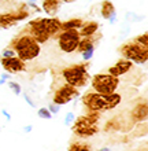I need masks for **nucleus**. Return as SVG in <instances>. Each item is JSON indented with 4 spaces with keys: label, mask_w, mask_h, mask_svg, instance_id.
Returning a JSON list of instances; mask_svg holds the SVG:
<instances>
[{
    "label": "nucleus",
    "mask_w": 148,
    "mask_h": 151,
    "mask_svg": "<svg viewBox=\"0 0 148 151\" xmlns=\"http://www.w3.org/2000/svg\"><path fill=\"white\" fill-rule=\"evenodd\" d=\"M88 66V63H77L71 65L69 68H64L62 70V76H63L64 81L73 87L78 88V89L85 87L89 80Z\"/></svg>",
    "instance_id": "1"
},
{
    "label": "nucleus",
    "mask_w": 148,
    "mask_h": 151,
    "mask_svg": "<svg viewBox=\"0 0 148 151\" xmlns=\"http://www.w3.org/2000/svg\"><path fill=\"white\" fill-rule=\"evenodd\" d=\"M118 85H119V77H114L108 73H99L92 77V88L97 93L107 95L115 92Z\"/></svg>",
    "instance_id": "2"
},
{
    "label": "nucleus",
    "mask_w": 148,
    "mask_h": 151,
    "mask_svg": "<svg viewBox=\"0 0 148 151\" xmlns=\"http://www.w3.org/2000/svg\"><path fill=\"white\" fill-rule=\"evenodd\" d=\"M119 54L124 58L137 65H144L148 59V48L141 47L134 41H129V43L124 44L119 48Z\"/></svg>",
    "instance_id": "3"
},
{
    "label": "nucleus",
    "mask_w": 148,
    "mask_h": 151,
    "mask_svg": "<svg viewBox=\"0 0 148 151\" xmlns=\"http://www.w3.org/2000/svg\"><path fill=\"white\" fill-rule=\"evenodd\" d=\"M73 132L78 137H91L99 132V127H97V122L91 119L88 115H81V117L74 119Z\"/></svg>",
    "instance_id": "4"
},
{
    "label": "nucleus",
    "mask_w": 148,
    "mask_h": 151,
    "mask_svg": "<svg viewBox=\"0 0 148 151\" xmlns=\"http://www.w3.org/2000/svg\"><path fill=\"white\" fill-rule=\"evenodd\" d=\"M56 39H58L60 50L70 54L76 51L77 44L80 41V33H78V29H66V30H60Z\"/></svg>",
    "instance_id": "5"
},
{
    "label": "nucleus",
    "mask_w": 148,
    "mask_h": 151,
    "mask_svg": "<svg viewBox=\"0 0 148 151\" xmlns=\"http://www.w3.org/2000/svg\"><path fill=\"white\" fill-rule=\"evenodd\" d=\"M80 96V92H78V88L73 87L70 84L64 83L62 87H59L54 93V98H52V102L59 106H63V104H67L69 102H71L73 99H77Z\"/></svg>",
    "instance_id": "6"
},
{
    "label": "nucleus",
    "mask_w": 148,
    "mask_h": 151,
    "mask_svg": "<svg viewBox=\"0 0 148 151\" xmlns=\"http://www.w3.org/2000/svg\"><path fill=\"white\" fill-rule=\"evenodd\" d=\"M22 33H28L29 36H32L33 39H34V41L39 43L40 45L41 44H44V43H47V41L51 39V36L47 33V30L41 26L39 18L30 21V22L26 25V28L22 30Z\"/></svg>",
    "instance_id": "7"
},
{
    "label": "nucleus",
    "mask_w": 148,
    "mask_h": 151,
    "mask_svg": "<svg viewBox=\"0 0 148 151\" xmlns=\"http://www.w3.org/2000/svg\"><path fill=\"white\" fill-rule=\"evenodd\" d=\"M82 104H84L88 111L102 113L106 111V100L103 93L97 92H87L82 96Z\"/></svg>",
    "instance_id": "8"
},
{
    "label": "nucleus",
    "mask_w": 148,
    "mask_h": 151,
    "mask_svg": "<svg viewBox=\"0 0 148 151\" xmlns=\"http://www.w3.org/2000/svg\"><path fill=\"white\" fill-rule=\"evenodd\" d=\"M0 65L10 74H16V73H21V72H26V63L16 55L8 56V58L0 56Z\"/></svg>",
    "instance_id": "9"
},
{
    "label": "nucleus",
    "mask_w": 148,
    "mask_h": 151,
    "mask_svg": "<svg viewBox=\"0 0 148 151\" xmlns=\"http://www.w3.org/2000/svg\"><path fill=\"white\" fill-rule=\"evenodd\" d=\"M40 52H41L40 44L33 41V43L28 44L26 47L21 48L19 51H16V56H19L24 62H29V60L36 59L37 56L40 55Z\"/></svg>",
    "instance_id": "10"
},
{
    "label": "nucleus",
    "mask_w": 148,
    "mask_h": 151,
    "mask_svg": "<svg viewBox=\"0 0 148 151\" xmlns=\"http://www.w3.org/2000/svg\"><path fill=\"white\" fill-rule=\"evenodd\" d=\"M39 19H40L41 26L47 30V33H48L49 36L56 39V36L62 30V22L58 18H55V17H51V18H39Z\"/></svg>",
    "instance_id": "11"
},
{
    "label": "nucleus",
    "mask_w": 148,
    "mask_h": 151,
    "mask_svg": "<svg viewBox=\"0 0 148 151\" xmlns=\"http://www.w3.org/2000/svg\"><path fill=\"white\" fill-rule=\"evenodd\" d=\"M132 69H133V62H130L126 58H122L115 65H112V66L108 68V74L114 76V77H121V76L129 73Z\"/></svg>",
    "instance_id": "12"
},
{
    "label": "nucleus",
    "mask_w": 148,
    "mask_h": 151,
    "mask_svg": "<svg viewBox=\"0 0 148 151\" xmlns=\"http://www.w3.org/2000/svg\"><path fill=\"white\" fill-rule=\"evenodd\" d=\"M99 22L96 21H88V22H84L82 26L78 29V33H80V37H88V36H95L99 30Z\"/></svg>",
    "instance_id": "13"
},
{
    "label": "nucleus",
    "mask_w": 148,
    "mask_h": 151,
    "mask_svg": "<svg viewBox=\"0 0 148 151\" xmlns=\"http://www.w3.org/2000/svg\"><path fill=\"white\" fill-rule=\"evenodd\" d=\"M132 119L134 122H141V121H145L148 115V106L147 103H139L134 106V109L132 110Z\"/></svg>",
    "instance_id": "14"
},
{
    "label": "nucleus",
    "mask_w": 148,
    "mask_h": 151,
    "mask_svg": "<svg viewBox=\"0 0 148 151\" xmlns=\"http://www.w3.org/2000/svg\"><path fill=\"white\" fill-rule=\"evenodd\" d=\"M60 8V0H43V7L41 10L48 14V15H55Z\"/></svg>",
    "instance_id": "15"
},
{
    "label": "nucleus",
    "mask_w": 148,
    "mask_h": 151,
    "mask_svg": "<svg viewBox=\"0 0 148 151\" xmlns=\"http://www.w3.org/2000/svg\"><path fill=\"white\" fill-rule=\"evenodd\" d=\"M104 100H106V111H108V110L115 109L117 106L121 103L122 96H121L119 93H117V92H111V93L104 95Z\"/></svg>",
    "instance_id": "16"
},
{
    "label": "nucleus",
    "mask_w": 148,
    "mask_h": 151,
    "mask_svg": "<svg viewBox=\"0 0 148 151\" xmlns=\"http://www.w3.org/2000/svg\"><path fill=\"white\" fill-rule=\"evenodd\" d=\"M18 21L15 18V12H4V14H0V26L4 29H8L14 26Z\"/></svg>",
    "instance_id": "17"
},
{
    "label": "nucleus",
    "mask_w": 148,
    "mask_h": 151,
    "mask_svg": "<svg viewBox=\"0 0 148 151\" xmlns=\"http://www.w3.org/2000/svg\"><path fill=\"white\" fill-rule=\"evenodd\" d=\"M100 14H102V17H103L104 19H108L111 15H114V14H117L115 11V6L112 4V1H110V0H104V1H102V7H100Z\"/></svg>",
    "instance_id": "18"
},
{
    "label": "nucleus",
    "mask_w": 148,
    "mask_h": 151,
    "mask_svg": "<svg viewBox=\"0 0 148 151\" xmlns=\"http://www.w3.org/2000/svg\"><path fill=\"white\" fill-rule=\"evenodd\" d=\"M91 47H95V37L93 36H88V37H80V41L77 44L76 51H78L81 54L82 51L88 50Z\"/></svg>",
    "instance_id": "19"
},
{
    "label": "nucleus",
    "mask_w": 148,
    "mask_h": 151,
    "mask_svg": "<svg viewBox=\"0 0 148 151\" xmlns=\"http://www.w3.org/2000/svg\"><path fill=\"white\" fill-rule=\"evenodd\" d=\"M84 24V21L81 18H73V19H69L66 22H62V30H66V29H80Z\"/></svg>",
    "instance_id": "20"
},
{
    "label": "nucleus",
    "mask_w": 148,
    "mask_h": 151,
    "mask_svg": "<svg viewBox=\"0 0 148 151\" xmlns=\"http://www.w3.org/2000/svg\"><path fill=\"white\" fill-rule=\"evenodd\" d=\"M70 151H89L91 150V146L87 143H82V142H73L69 147Z\"/></svg>",
    "instance_id": "21"
},
{
    "label": "nucleus",
    "mask_w": 148,
    "mask_h": 151,
    "mask_svg": "<svg viewBox=\"0 0 148 151\" xmlns=\"http://www.w3.org/2000/svg\"><path fill=\"white\" fill-rule=\"evenodd\" d=\"M132 41H134V43L139 44V45H141V47L148 48V35L147 33H143V35H140V36L134 37Z\"/></svg>",
    "instance_id": "22"
},
{
    "label": "nucleus",
    "mask_w": 148,
    "mask_h": 151,
    "mask_svg": "<svg viewBox=\"0 0 148 151\" xmlns=\"http://www.w3.org/2000/svg\"><path fill=\"white\" fill-rule=\"evenodd\" d=\"M7 87L11 89L14 95L18 96L22 93V87H21L18 83H15V81H7Z\"/></svg>",
    "instance_id": "23"
},
{
    "label": "nucleus",
    "mask_w": 148,
    "mask_h": 151,
    "mask_svg": "<svg viewBox=\"0 0 148 151\" xmlns=\"http://www.w3.org/2000/svg\"><path fill=\"white\" fill-rule=\"evenodd\" d=\"M93 54H95V47H91V48H88V50H85V51L81 52V55H82V59H84V62H89V60L92 59Z\"/></svg>",
    "instance_id": "24"
},
{
    "label": "nucleus",
    "mask_w": 148,
    "mask_h": 151,
    "mask_svg": "<svg viewBox=\"0 0 148 151\" xmlns=\"http://www.w3.org/2000/svg\"><path fill=\"white\" fill-rule=\"evenodd\" d=\"M37 115H39L40 118H43V119H51V118H52L51 111H49L47 107L39 109V111H37Z\"/></svg>",
    "instance_id": "25"
},
{
    "label": "nucleus",
    "mask_w": 148,
    "mask_h": 151,
    "mask_svg": "<svg viewBox=\"0 0 148 151\" xmlns=\"http://www.w3.org/2000/svg\"><path fill=\"white\" fill-rule=\"evenodd\" d=\"M125 19L128 21V22H137V21H140L141 18L137 15L136 12L129 11V12H126V17H125Z\"/></svg>",
    "instance_id": "26"
},
{
    "label": "nucleus",
    "mask_w": 148,
    "mask_h": 151,
    "mask_svg": "<svg viewBox=\"0 0 148 151\" xmlns=\"http://www.w3.org/2000/svg\"><path fill=\"white\" fill-rule=\"evenodd\" d=\"M74 119H76V115L73 114L71 111L67 113L66 117H64V125H66V127H71L73 122H74Z\"/></svg>",
    "instance_id": "27"
},
{
    "label": "nucleus",
    "mask_w": 148,
    "mask_h": 151,
    "mask_svg": "<svg viewBox=\"0 0 148 151\" xmlns=\"http://www.w3.org/2000/svg\"><path fill=\"white\" fill-rule=\"evenodd\" d=\"M49 110V111H51V114H56V113H59V110H60V106L59 104H56V103H54V102H52V103H49L48 104V107H47Z\"/></svg>",
    "instance_id": "28"
},
{
    "label": "nucleus",
    "mask_w": 148,
    "mask_h": 151,
    "mask_svg": "<svg viewBox=\"0 0 148 151\" xmlns=\"http://www.w3.org/2000/svg\"><path fill=\"white\" fill-rule=\"evenodd\" d=\"M14 55H16L15 51H14L12 48H10V47L1 51V56H3V58H8V56H14Z\"/></svg>",
    "instance_id": "29"
},
{
    "label": "nucleus",
    "mask_w": 148,
    "mask_h": 151,
    "mask_svg": "<svg viewBox=\"0 0 148 151\" xmlns=\"http://www.w3.org/2000/svg\"><path fill=\"white\" fill-rule=\"evenodd\" d=\"M24 99L26 100V103H28L29 106H30V107H36V103L33 102V99L30 98V96H29L28 92H24Z\"/></svg>",
    "instance_id": "30"
},
{
    "label": "nucleus",
    "mask_w": 148,
    "mask_h": 151,
    "mask_svg": "<svg viewBox=\"0 0 148 151\" xmlns=\"http://www.w3.org/2000/svg\"><path fill=\"white\" fill-rule=\"evenodd\" d=\"M129 32H130V26H129V24L124 25V28H122V30H121V35H122V36H126Z\"/></svg>",
    "instance_id": "31"
},
{
    "label": "nucleus",
    "mask_w": 148,
    "mask_h": 151,
    "mask_svg": "<svg viewBox=\"0 0 148 151\" xmlns=\"http://www.w3.org/2000/svg\"><path fill=\"white\" fill-rule=\"evenodd\" d=\"M1 114H3V117L7 118V121H11V115H10V113H8L6 109H1Z\"/></svg>",
    "instance_id": "32"
},
{
    "label": "nucleus",
    "mask_w": 148,
    "mask_h": 151,
    "mask_svg": "<svg viewBox=\"0 0 148 151\" xmlns=\"http://www.w3.org/2000/svg\"><path fill=\"white\" fill-rule=\"evenodd\" d=\"M10 76H11V74H10V73H7V72H4V73H3V74L0 76V77H1V78H3V80H6V81H8V80H10Z\"/></svg>",
    "instance_id": "33"
},
{
    "label": "nucleus",
    "mask_w": 148,
    "mask_h": 151,
    "mask_svg": "<svg viewBox=\"0 0 148 151\" xmlns=\"http://www.w3.org/2000/svg\"><path fill=\"white\" fill-rule=\"evenodd\" d=\"M33 131V127L32 125H26V127L24 128V132L25 133H29V132H32Z\"/></svg>",
    "instance_id": "34"
},
{
    "label": "nucleus",
    "mask_w": 148,
    "mask_h": 151,
    "mask_svg": "<svg viewBox=\"0 0 148 151\" xmlns=\"http://www.w3.org/2000/svg\"><path fill=\"white\" fill-rule=\"evenodd\" d=\"M6 83H7V81H6V80H3L1 77H0V85H4Z\"/></svg>",
    "instance_id": "35"
},
{
    "label": "nucleus",
    "mask_w": 148,
    "mask_h": 151,
    "mask_svg": "<svg viewBox=\"0 0 148 151\" xmlns=\"http://www.w3.org/2000/svg\"><path fill=\"white\" fill-rule=\"evenodd\" d=\"M60 1H64V3H73V1H76V0H60Z\"/></svg>",
    "instance_id": "36"
},
{
    "label": "nucleus",
    "mask_w": 148,
    "mask_h": 151,
    "mask_svg": "<svg viewBox=\"0 0 148 151\" xmlns=\"http://www.w3.org/2000/svg\"><path fill=\"white\" fill-rule=\"evenodd\" d=\"M100 151H110V148H108V147H103V148H100Z\"/></svg>",
    "instance_id": "37"
},
{
    "label": "nucleus",
    "mask_w": 148,
    "mask_h": 151,
    "mask_svg": "<svg viewBox=\"0 0 148 151\" xmlns=\"http://www.w3.org/2000/svg\"><path fill=\"white\" fill-rule=\"evenodd\" d=\"M29 1H37V0H29Z\"/></svg>",
    "instance_id": "38"
}]
</instances>
